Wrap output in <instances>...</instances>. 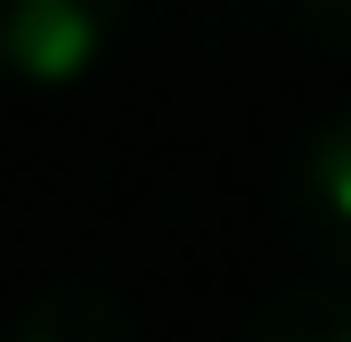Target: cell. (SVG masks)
<instances>
[{
	"label": "cell",
	"instance_id": "5",
	"mask_svg": "<svg viewBox=\"0 0 351 342\" xmlns=\"http://www.w3.org/2000/svg\"><path fill=\"white\" fill-rule=\"evenodd\" d=\"M294 16H302L311 41H327V49L351 57V0H294Z\"/></svg>",
	"mask_w": 351,
	"mask_h": 342
},
{
	"label": "cell",
	"instance_id": "4",
	"mask_svg": "<svg viewBox=\"0 0 351 342\" xmlns=\"http://www.w3.org/2000/svg\"><path fill=\"white\" fill-rule=\"evenodd\" d=\"M245 342H351V277L343 285H286L245 318Z\"/></svg>",
	"mask_w": 351,
	"mask_h": 342
},
{
	"label": "cell",
	"instance_id": "1",
	"mask_svg": "<svg viewBox=\"0 0 351 342\" xmlns=\"http://www.w3.org/2000/svg\"><path fill=\"white\" fill-rule=\"evenodd\" d=\"M131 0H0V74L33 90H66L106 57Z\"/></svg>",
	"mask_w": 351,
	"mask_h": 342
},
{
	"label": "cell",
	"instance_id": "3",
	"mask_svg": "<svg viewBox=\"0 0 351 342\" xmlns=\"http://www.w3.org/2000/svg\"><path fill=\"white\" fill-rule=\"evenodd\" d=\"M0 342H131V318L106 293H90V285H58L33 310H16L0 326Z\"/></svg>",
	"mask_w": 351,
	"mask_h": 342
},
{
	"label": "cell",
	"instance_id": "2",
	"mask_svg": "<svg viewBox=\"0 0 351 342\" xmlns=\"http://www.w3.org/2000/svg\"><path fill=\"white\" fill-rule=\"evenodd\" d=\"M278 204H286L294 245L319 261L327 277H351V106L327 114V122H311L294 139Z\"/></svg>",
	"mask_w": 351,
	"mask_h": 342
}]
</instances>
